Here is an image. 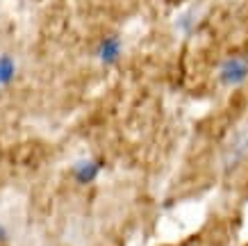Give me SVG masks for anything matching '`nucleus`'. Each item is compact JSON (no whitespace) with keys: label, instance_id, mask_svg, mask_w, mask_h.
<instances>
[{"label":"nucleus","instance_id":"nucleus-1","mask_svg":"<svg viewBox=\"0 0 248 246\" xmlns=\"http://www.w3.org/2000/svg\"><path fill=\"white\" fill-rule=\"evenodd\" d=\"M246 157H248V123H244L228 137L226 146H223V155H221V166H223L226 173H232Z\"/></svg>","mask_w":248,"mask_h":246},{"label":"nucleus","instance_id":"nucleus-2","mask_svg":"<svg viewBox=\"0 0 248 246\" xmlns=\"http://www.w3.org/2000/svg\"><path fill=\"white\" fill-rule=\"evenodd\" d=\"M217 80L226 89H237L248 80V55H230L218 64Z\"/></svg>","mask_w":248,"mask_h":246},{"label":"nucleus","instance_id":"nucleus-3","mask_svg":"<svg viewBox=\"0 0 248 246\" xmlns=\"http://www.w3.org/2000/svg\"><path fill=\"white\" fill-rule=\"evenodd\" d=\"M201 18H203V9H201V5H191V7L182 9L180 14L175 16V21H173V30H175L178 37L189 39L196 30H198Z\"/></svg>","mask_w":248,"mask_h":246},{"label":"nucleus","instance_id":"nucleus-4","mask_svg":"<svg viewBox=\"0 0 248 246\" xmlns=\"http://www.w3.org/2000/svg\"><path fill=\"white\" fill-rule=\"evenodd\" d=\"M123 57V39L119 34H109L96 46V60L103 66H116Z\"/></svg>","mask_w":248,"mask_h":246},{"label":"nucleus","instance_id":"nucleus-5","mask_svg":"<svg viewBox=\"0 0 248 246\" xmlns=\"http://www.w3.org/2000/svg\"><path fill=\"white\" fill-rule=\"evenodd\" d=\"M100 171H103V162L93 160V157H84V160H78L73 164V178L80 185H91L100 176Z\"/></svg>","mask_w":248,"mask_h":246},{"label":"nucleus","instance_id":"nucleus-6","mask_svg":"<svg viewBox=\"0 0 248 246\" xmlns=\"http://www.w3.org/2000/svg\"><path fill=\"white\" fill-rule=\"evenodd\" d=\"M16 75H18V64H16L14 55L2 52V55H0V87H2V89L9 87V84L16 80Z\"/></svg>","mask_w":248,"mask_h":246},{"label":"nucleus","instance_id":"nucleus-7","mask_svg":"<svg viewBox=\"0 0 248 246\" xmlns=\"http://www.w3.org/2000/svg\"><path fill=\"white\" fill-rule=\"evenodd\" d=\"M7 237H9V235H7V228L0 224V244H2V242H7Z\"/></svg>","mask_w":248,"mask_h":246},{"label":"nucleus","instance_id":"nucleus-8","mask_svg":"<svg viewBox=\"0 0 248 246\" xmlns=\"http://www.w3.org/2000/svg\"><path fill=\"white\" fill-rule=\"evenodd\" d=\"M2 91H5V89H2V87H0V98H2Z\"/></svg>","mask_w":248,"mask_h":246}]
</instances>
